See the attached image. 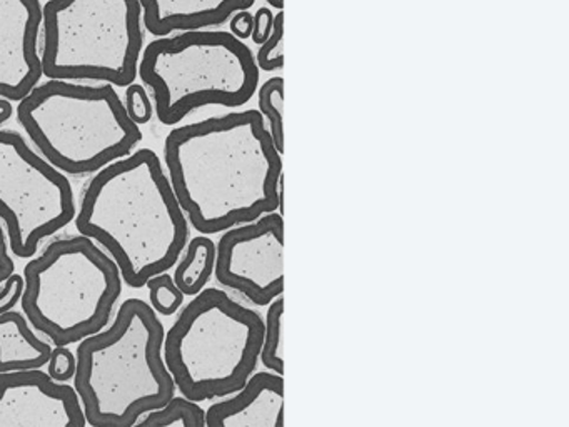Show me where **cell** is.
I'll return each mask as SVG.
<instances>
[{
  "instance_id": "cell-5",
  "label": "cell",
  "mask_w": 569,
  "mask_h": 427,
  "mask_svg": "<svg viewBox=\"0 0 569 427\" xmlns=\"http://www.w3.org/2000/svg\"><path fill=\"white\" fill-rule=\"evenodd\" d=\"M264 319L209 287L182 307L164 334L162 357L181 396L202 403L238 393L259 364Z\"/></svg>"
},
{
  "instance_id": "cell-23",
  "label": "cell",
  "mask_w": 569,
  "mask_h": 427,
  "mask_svg": "<svg viewBox=\"0 0 569 427\" xmlns=\"http://www.w3.org/2000/svg\"><path fill=\"white\" fill-rule=\"evenodd\" d=\"M76 369H78L76 354L68 346H56L49 357V376L58 383H68V380L74 379Z\"/></svg>"
},
{
  "instance_id": "cell-27",
  "label": "cell",
  "mask_w": 569,
  "mask_h": 427,
  "mask_svg": "<svg viewBox=\"0 0 569 427\" xmlns=\"http://www.w3.org/2000/svg\"><path fill=\"white\" fill-rule=\"evenodd\" d=\"M14 272L16 264L9 250L8 236H6L4 226L0 222V284Z\"/></svg>"
},
{
  "instance_id": "cell-2",
  "label": "cell",
  "mask_w": 569,
  "mask_h": 427,
  "mask_svg": "<svg viewBox=\"0 0 569 427\" xmlns=\"http://www.w3.org/2000/svg\"><path fill=\"white\" fill-rule=\"evenodd\" d=\"M74 222L112 257L132 289L172 269L189 242L188 217L162 160L148 147L92 176Z\"/></svg>"
},
{
  "instance_id": "cell-14",
  "label": "cell",
  "mask_w": 569,
  "mask_h": 427,
  "mask_svg": "<svg viewBox=\"0 0 569 427\" xmlns=\"http://www.w3.org/2000/svg\"><path fill=\"white\" fill-rule=\"evenodd\" d=\"M142 22L154 37L186 30L209 29L228 22L239 10H249L256 0H139Z\"/></svg>"
},
{
  "instance_id": "cell-12",
  "label": "cell",
  "mask_w": 569,
  "mask_h": 427,
  "mask_svg": "<svg viewBox=\"0 0 569 427\" xmlns=\"http://www.w3.org/2000/svg\"><path fill=\"white\" fill-rule=\"evenodd\" d=\"M41 0H0V97L19 102L42 80Z\"/></svg>"
},
{
  "instance_id": "cell-7",
  "label": "cell",
  "mask_w": 569,
  "mask_h": 427,
  "mask_svg": "<svg viewBox=\"0 0 569 427\" xmlns=\"http://www.w3.org/2000/svg\"><path fill=\"white\" fill-rule=\"evenodd\" d=\"M22 276L24 316L54 346H72L108 327L124 284L112 257L81 234L52 240Z\"/></svg>"
},
{
  "instance_id": "cell-11",
  "label": "cell",
  "mask_w": 569,
  "mask_h": 427,
  "mask_svg": "<svg viewBox=\"0 0 569 427\" xmlns=\"http://www.w3.org/2000/svg\"><path fill=\"white\" fill-rule=\"evenodd\" d=\"M74 386L42 369L0 373V427H84Z\"/></svg>"
},
{
  "instance_id": "cell-10",
  "label": "cell",
  "mask_w": 569,
  "mask_h": 427,
  "mask_svg": "<svg viewBox=\"0 0 569 427\" xmlns=\"http://www.w3.org/2000/svg\"><path fill=\"white\" fill-rule=\"evenodd\" d=\"M214 276L258 307L284 292V219L269 212L224 230L216 246Z\"/></svg>"
},
{
  "instance_id": "cell-29",
  "label": "cell",
  "mask_w": 569,
  "mask_h": 427,
  "mask_svg": "<svg viewBox=\"0 0 569 427\" xmlns=\"http://www.w3.org/2000/svg\"><path fill=\"white\" fill-rule=\"evenodd\" d=\"M268 3L279 10H282V7H284V0H268Z\"/></svg>"
},
{
  "instance_id": "cell-25",
  "label": "cell",
  "mask_w": 569,
  "mask_h": 427,
  "mask_svg": "<svg viewBox=\"0 0 569 427\" xmlns=\"http://www.w3.org/2000/svg\"><path fill=\"white\" fill-rule=\"evenodd\" d=\"M272 26H274V13L268 7H261L254 13V29H252L251 33L252 42L258 43V46L264 43L269 36H271Z\"/></svg>"
},
{
  "instance_id": "cell-18",
  "label": "cell",
  "mask_w": 569,
  "mask_h": 427,
  "mask_svg": "<svg viewBox=\"0 0 569 427\" xmlns=\"http://www.w3.org/2000/svg\"><path fill=\"white\" fill-rule=\"evenodd\" d=\"M259 112L268 120V130L278 152H284V79L271 77L259 87Z\"/></svg>"
},
{
  "instance_id": "cell-26",
  "label": "cell",
  "mask_w": 569,
  "mask_h": 427,
  "mask_svg": "<svg viewBox=\"0 0 569 427\" xmlns=\"http://www.w3.org/2000/svg\"><path fill=\"white\" fill-rule=\"evenodd\" d=\"M229 27L232 36L238 37L239 40H248L254 29V13L249 10H239L229 19Z\"/></svg>"
},
{
  "instance_id": "cell-13",
  "label": "cell",
  "mask_w": 569,
  "mask_h": 427,
  "mask_svg": "<svg viewBox=\"0 0 569 427\" xmlns=\"http://www.w3.org/2000/svg\"><path fill=\"white\" fill-rule=\"evenodd\" d=\"M224 399V397H222ZM284 426V379L279 374L252 373L228 399L206 410V427Z\"/></svg>"
},
{
  "instance_id": "cell-20",
  "label": "cell",
  "mask_w": 569,
  "mask_h": 427,
  "mask_svg": "<svg viewBox=\"0 0 569 427\" xmlns=\"http://www.w3.org/2000/svg\"><path fill=\"white\" fill-rule=\"evenodd\" d=\"M144 287L149 290V306L156 314L164 317L174 316L184 304V294L168 272L151 277Z\"/></svg>"
},
{
  "instance_id": "cell-24",
  "label": "cell",
  "mask_w": 569,
  "mask_h": 427,
  "mask_svg": "<svg viewBox=\"0 0 569 427\" xmlns=\"http://www.w3.org/2000/svg\"><path fill=\"white\" fill-rule=\"evenodd\" d=\"M26 280L21 274H11L0 284V314L14 310L24 294Z\"/></svg>"
},
{
  "instance_id": "cell-16",
  "label": "cell",
  "mask_w": 569,
  "mask_h": 427,
  "mask_svg": "<svg viewBox=\"0 0 569 427\" xmlns=\"http://www.w3.org/2000/svg\"><path fill=\"white\" fill-rule=\"evenodd\" d=\"M216 244L208 236H198L189 240L184 256L176 262V286L184 296L194 297L208 286L214 276Z\"/></svg>"
},
{
  "instance_id": "cell-4",
  "label": "cell",
  "mask_w": 569,
  "mask_h": 427,
  "mask_svg": "<svg viewBox=\"0 0 569 427\" xmlns=\"http://www.w3.org/2000/svg\"><path fill=\"white\" fill-rule=\"evenodd\" d=\"M18 120L39 153L66 176H94L142 140L111 83L48 79L19 100Z\"/></svg>"
},
{
  "instance_id": "cell-22",
  "label": "cell",
  "mask_w": 569,
  "mask_h": 427,
  "mask_svg": "<svg viewBox=\"0 0 569 427\" xmlns=\"http://www.w3.org/2000/svg\"><path fill=\"white\" fill-rule=\"evenodd\" d=\"M124 107L129 119L138 126L148 123L154 116V103L142 83L132 82L126 87Z\"/></svg>"
},
{
  "instance_id": "cell-21",
  "label": "cell",
  "mask_w": 569,
  "mask_h": 427,
  "mask_svg": "<svg viewBox=\"0 0 569 427\" xmlns=\"http://www.w3.org/2000/svg\"><path fill=\"white\" fill-rule=\"evenodd\" d=\"M256 63H258L259 70H264V72H274L284 67V12L282 10L274 16L271 36L259 46Z\"/></svg>"
},
{
  "instance_id": "cell-15",
  "label": "cell",
  "mask_w": 569,
  "mask_h": 427,
  "mask_svg": "<svg viewBox=\"0 0 569 427\" xmlns=\"http://www.w3.org/2000/svg\"><path fill=\"white\" fill-rule=\"evenodd\" d=\"M52 349L51 342L32 330L24 314L16 309L0 314V373L42 369Z\"/></svg>"
},
{
  "instance_id": "cell-17",
  "label": "cell",
  "mask_w": 569,
  "mask_h": 427,
  "mask_svg": "<svg viewBox=\"0 0 569 427\" xmlns=\"http://www.w3.org/2000/svg\"><path fill=\"white\" fill-rule=\"evenodd\" d=\"M136 426L142 427H206V410L184 396H172L164 406L149 410Z\"/></svg>"
},
{
  "instance_id": "cell-1",
  "label": "cell",
  "mask_w": 569,
  "mask_h": 427,
  "mask_svg": "<svg viewBox=\"0 0 569 427\" xmlns=\"http://www.w3.org/2000/svg\"><path fill=\"white\" fill-rule=\"evenodd\" d=\"M164 163L189 224L204 236L284 214L281 153L259 110L176 127L166 137Z\"/></svg>"
},
{
  "instance_id": "cell-9",
  "label": "cell",
  "mask_w": 569,
  "mask_h": 427,
  "mask_svg": "<svg viewBox=\"0 0 569 427\" xmlns=\"http://www.w3.org/2000/svg\"><path fill=\"white\" fill-rule=\"evenodd\" d=\"M78 214L71 180L16 130L0 129V222L9 250L31 259Z\"/></svg>"
},
{
  "instance_id": "cell-6",
  "label": "cell",
  "mask_w": 569,
  "mask_h": 427,
  "mask_svg": "<svg viewBox=\"0 0 569 427\" xmlns=\"http://www.w3.org/2000/svg\"><path fill=\"white\" fill-rule=\"evenodd\" d=\"M138 76L154 113L176 126L201 107H241L259 86L254 53L224 30H186L158 37L142 50Z\"/></svg>"
},
{
  "instance_id": "cell-19",
  "label": "cell",
  "mask_w": 569,
  "mask_h": 427,
  "mask_svg": "<svg viewBox=\"0 0 569 427\" xmlns=\"http://www.w3.org/2000/svg\"><path fill=\"white\" fill-rule=\"evenodd\" d=\"M282 314H284V296L276 297L268 304V312L264 319V339H262L259 360L271 373L284 374V360H282Z\"/></svg>"
},
{
  "instance_id": "cell-28",
  "label": "cell",
  "mask_w": 569,
  "mask_h": 427,
  "mask_svg": "<svg viewBox=\"0 0 569 427\" xmlns=\"http://www.w3.org/2000/svg\"><path fill=\"white\" fill-rule=\"evenodd\" d=\"M12 116H14V107H12L11 100L0 97V127L11 120Z\"/></svg>"
},
{
  "instance_id": "cell-3",
  "label": "cell",
  "mask_w": 569,
  "mask_h": 427,
  "mask_svg": "<svg viewBox=\"0 0 569 427\" xmlns=\"http://www.w3.org/2000/svg\"><path fill=\"white\" fill-rule=\"evenodd\" d=\"M164 326L146 300L121 304L108 329L79 340L74 389L94 427H132L168 404L176 384L162 357Z\"/></svg>"
},
{
  "instance_id": "cell-8",
  "label": "cell",
  "mask_w": 569,
  "mask_h": 427,
  "mask_svg": "<svg viewBox=\"0 0 569 427\" xmlns=\"http://www.w3.org/2000/svg\"><path fill=\"white\" fill-rule=\"evenodd\" d=\"M42 76L128 87L144 50L139 0H48L42 7Z\"/></svg>"
}]
</instances>
